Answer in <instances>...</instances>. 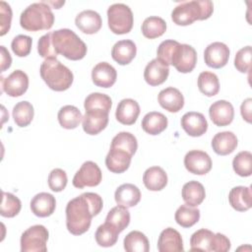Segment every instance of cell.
<instances>
[{"label":"cell","mask_w":252,"mask_h":252,"mask_svg":"<svg viewBox=\"0 0 252 252\" xmlns=\"http://www.w3.org/2000/svg\"><path fill=\"white\" fill-rule=\"evenodd\" d=\"M101 197L93 192L83 193L72 199L66 206V226L74 235H81L89 230L93 217L102 210Z\"/></svg>","instance_id":"obj_1"},{"label":"cell","mask_w":252,"mask_h":252,"mask_svg":"<svg viewBox=\"0 0 252 252\" xmlns=\"http://www.w3.org/2000/svg\"><path fill=\"white\" fill-rule=\"evenodd\" d=\"M214 11L210 0H192L181 2L171 12V19L178 26H188L195 21L207 20Z\"/></svg>","instance_id":"obj_2"},{"label":"cell","mask_w":252,"mask_h":252,"mask_svg":"<svg viewBox=\"0 0 252 252\" xmlns=\"http://www.w3.org/2000/svg\"><path fill=\"white\" fill-rule=\"evenodd\" d=\"M52 44L57 54L70 60H81L87 54L86 43L69 29H60L52 32Z\"/></svg>","instance_id":"obj_3"},{"label":"cell","mask_w":252,"mask_h":252,"mask_svg":"<svg viewBox=\"0 0 252 252\" xmlns=\"http://www.w3.org/2000/svg\"><path fill=\"white\" fill-rule=\"evenodd\" d=\"M39 73L47 87L55 92L68 90L74 80L72 71L56 58L45 59L40 65Z\"/></svg>","instance_id":"obj_4"},{"label":"cell","mask_w":252,"mask_h":252,"mask_svg":"<svg viewBox=\"0 0 252 252\" xmlns=\"http://www.w3.org/2000/svg\"><path fill=\"white\" fill-rule=\"evenodd\" d=\"M54 24V15L44 2L29 5L20 16L21 27L29 32L49 30Z\"/></svg>","instance_id":"obj_5"},{"label":"cell","mask_w":252,"mask_h":252,"mask_svg":"<svg viewBox=\"0 0 252 252\" xmlns=\"http://www.w3.org/2000/svg\"><path fill=\"white\" fill-rule=\"evenodd\" d=\"M230 249L229 239L221 233L201 228L195 231L190 238V251L226 252Z\"/></svg>","instance_id":"obj_6"},{"label":"cell","mask_w":252,"mask_h":252,"mask_svg":"<svg viewBox=\"0 0 252 252\" xmlns=\"http://www.w3.org/2000/svg\"><path fill=\"white\" fill-rule=\"evenodd\" d=\"M107 22L113 33H128L133 28V13L129 6L123 3L112 4L107 9Z\"/></svg>","instance_id":"obj_7"},{"label":"cell","mask_w":252,"mask_h":252,"mask_svg":"<svg viewBox=\"0 0 252 252\" xmlns=\"http://www.w3.org/2000/svg\"><path fill=\"white\" fill-rule=\"evenodd\" d=\"M197 63V52L189 44L177 43L174 45L169 59L168 66L172 65L180 73H190Z\"/></svg>","instance_id":"obj_8"},{"label":"cell","mask_w":252,"mask_h":252,"mask_svg":"<svg viewBox=\"0 0 252 252\" xmlns=\"http://www.w3.org/2000/svg\"><path fill=\"white\" fill-rule=\"evenodd\" d=\"M48 230L44 225L35 224L25 230L21 236L22 252H46Z\"/></svg>","instance_id":"obj_9"},{"label":"cell","mask_w":252,"mask_h":252,"mask_svg":"<svg viewBox=\"0 0 252 252\" xmlns=\"http://www.w3.org/2000/svg\"><path fill=\"white\" fill-rule=\"evenodd\" d=\"M102 179V173L98 165L92 161H85L73 177V185L76 188L97 186Z\"/></svg>","instance_id":"obj_10"},{"label":"cell","mask_w":252,"mask_h":252,"mask_svg":"<svg viewBox=\"0 0 252 252\" xmlns=\"http://www.w3.org/2000/svg\"><path fill=\"white\" fill-rule=\"evenodd\" d=\"M1 82L2 91L12 97L23 95L29 88V77L22 70L13 71L7 78L1 77Z\"/></svg>","instance_id":"obj_11"},{"label":"cell","mask_w":252,"mask_h":252,"mask_svg":"<svg viewBox=\"0 0 252 252\" xmlns=\"http://www.w3.org/2000/svg\"><path fill=\"white\" fill-rule=\"evenodd\" d=\"M184 165L190 173L204 175L212 169V159L206 152L192 150L185 155Z\"/></svg>","instance_id":"obj_12"},{"label":"cell","mask_w":252,"mask_h":252,"mask_svg":"<svg viewBox=\"0 0 252 252\" xmlns=\"http://www.w3.org/2000/svg\"><path fill=\"white\" fill-rule=\"evenodd\" d=\"M229 58V48L226 44L216 41L209 44L204 51L205 63L214 69H220L226 65Z\"/></svg>","instance_id":"obj_13"},{"label":"cell","mask_w":252,"mask_h":252,"mask_svg":"<svg viewBox=\"0 0 252 252\" xmlns=\"http://www.w3.org/2000/svg\"><path fill=\"white\" fill-rule=\"evenodd\" d=\"M108 113L102 109L86 110L83 116V130L89 135H96L108 124Z\"/></svg>","instance_id":"obj_14"},{"label":"cell","mask_w":252,"mask_h":252,"mask_svg":"<svg viewBox=\"0 0 252 252\" xmlns=\"http://www.w3.org/2000/svg\"><path fill=\"white\" fill-rule=\"evenodd\" d=\"M209 115L215 125L223 127L232 122L234 117V109L229 101L220 99L215 101L210 106Z\"/></svg>","instance_id":"obj_15"},{"label":"cell","mask_w":252,"mask_h":252,"mask_svg":"<svg viewBox=\"0 0 252 252\" xmlns=\"http://www.w3.org/2000/svg\"><path fill=\"white\" fill-rule=\"evenodd\" d=\"M169 75V66L159 60L155 58L150 61L144 71L145 81L153 87L161 85L164 83Z\"/></svg>","instance_id":"obj_16"},{"label":"cell","mask_w":252,"mask_h":252,"mask_svg":"<svg viewBox=\"0 0 252 252\" xmlns=\"http://www.w3.org/2000/svg\"><path fill=\"white\" fill-rule=\"evenodd\" d=\"M182 129L191 137H200L208 130V122L200 112L190 111L181 117Z\"/></svg>","instance_id":"obj_17"},{"label":"cell","mask_w":252,"mask_h":252,"mask_svg":"<svg viewBox=\"0 0 252 252\" xmlns=\"http://www.w3.org/2000/svg\"><path fill=\"white\" fill-rule=\"evenodd\" d=\"M132 157L125 150L110 147L105 158V165L113 173H122L129 168Z\"/></svg>","instance_id":"obj_18"},{"label":"cell","mask_w":252,"mask_h":252,"mask_svg":"<svg viewBox=\"0 0 252 252\" xmlns=\"http://www.w3.org/2000/svg\"><path fill=\"white\" fill-rule=\"evenodd\" d=\"M117 78V72L115 68L107 62L97 63L92 70L93 83L100 88L112 87Z\"/></svg>","instance_id":"obj_19"},{"label":"cell","mask_w":252,"mask_h":252,"mask_svg":"<svg viewBox=\"0 0 252 252\" xmlns=\"http://www.w3.org/2000/svg\"><path fill=\"white\" fill-rule=\"evenodd\" d=\"M159 105L169 112H178L184 105V96L181 92L173 87L161 90L158 95Z\"/></svg>","instance_id":"obj_20"},{"label":"cell","mask_w":252,"mask_h":252,"mask_svg":"<svg viewBox=\"0 0 252 252\" xmlns=\"http://www.w3.org/2000/svg\"><path fill=\"white\" fill-rule=\"evenodd\" d=\"M158 250L159 252H180L183 251V241L181 234L172 227L163 229L158 240Z\"/></svg>","instance_id":"obj_21"},{"label":"cell","mask_w":252,"mask_h":252,"mask_svg":"<svg viewBox=\"0 0 252 252\" xmlns=\"http://www.w3.org/2000/svg\"><path fill=\"white\" fill-rule=\"evenodd\" d=\"M75 24L84 33L93 34L100 30L102 21L97 12L94 10H84L76 16Z\"/></svg>","instance_id":"obj_22"},{"label":"cell","mask_w":252,"mask_h":252,"mask_svg":"<svg viewBox=\"0 0 252 252\" xmlns=\"http://www.w3.org/2000/svg\"><path fill=\"white\" fill-rule=\"evenodd\" d=\"M140 114L139 103L132 98L122 99L116 108L115 117L123 125H132L137 121Z\"/></svg>","instance_id":"obj_23"},{"label":"cell","mask_w":252,"mask_h":252,"mask_svg":"<svg viewBox=\"0 0 252 252\" xmlns=\"http://www.w3.org/2000/svg\"><path fill=\"white\" fill-rule=\"evenodd\" d=\"M56 207V200L53 195L41 192L36 194L31 201L32 212L39 218H46L51 216Z\"/></svg>","instance_id":"obj_24"},{"label":"cell","mask_w":252,"mask_h":252,"mask_svg":"<svg viewBox=\"0 0 252 252\" xmlns=\"http://www.w3.org/2000/svg\"><path fill=\"white\" fill-rule=\"evenodd\" d=\"M114 199L117 205L125 208H131L136 206L141 200L140 189L131 183H125L120 185L115 193Z\"/></svg>","instance_id":"obj_25"},{"label":"cell","mask_w":252,"mask_h":252,"mask_svg":"<svg viewBox=\"0 0 252 252\" xmlns=\"http://www.w3.org/2000/svg\"><path fill=\"white\" fill-rule=\"evenodd\" d=\"M237 138L230 131L217 133L212 140V148L217 155L226 156L231 154L237 147Z\"/></svg>","instance_id":"obj_26"},{"label":"cell","mask_w":252,"mask_h":252,"mask_svg":"<svg viewBox=\"0 0 252 252\" xmlns=\"http://www.w3.org/2000/svg\"><path fill=\"white\" fill-rule=\"evenodd\" d=\"M136 44L130 39H122L117 41L111 50V56L114 61L120 65L129 64L136 56Z\"/></svg>","instance_id":"obj_27"},{"label":"cell","mask_w":252,"mask_h":252,"mask_svg":"<svg viewBox=\"0 0 252 252\" xmlns=\"http://www.w3.org/2000/svg\"><path fill=\"white\" fill-rule=\"evenodd\" d=\"M228 201L230 206L238 212L249 210L252 206L251 188L245 186H236L232 188L228 194Z\"/></svg>","instance_id":"obj_28"},{"label":"cell","mask_w":252,"mask_h":252,"mask_svg":"<svg viewBox=\"0 0 252 252\" xmlns=\"http://www.w3.org/2000/svg\"><path fill=\"white\" fill-rule=\"evenodd\" d=\"M143 182L150 191H160L167 184V175L161 167L152 166L144 172Z\"/></svg>","instance_id":"obj_29"},{"label":"cell","mask_w":252,"mask_h":252,"mask_svg":"<svg viewBox=\"0 0 252 252\" xmlns=\"http://www.w3.org/2000/svg\"><path fill=\"white\" fill-rule=\"evenodd\" d=\"M181 194L185 204L190 207L199 206L206 197V192L203 184L196 180L185 183L182 187Z\"/></svg>","instance_id":"obj_30"},{"label":"cell","mask_w":252,"mask_h":252,"mask_svg":"<svg viewBox=\"0 0 252 252\" xmlns=\"http://www.w3.org/2000/svg\"><path fill=\"white\" fill-rule=\"evenodd\" d=\"M167 118L164 114L152 111L147 113L142 120L143 130L150 135H158L167 127Z\"/></svg>","instance_id":"obj_31"},{"label":"cell","mask_w":252,"mask_h":252,"mask_svg":"<svg viewBox=\"0 0 252 252\" xmlns=\"http://www.w3.org/2000/svg\"><path fill=\"white\" fill-rule=\"evenodd\" d=\"M59 124L65 129H75L83 120L81 111L74 105H64L58 111Z\"/></svg>","instance_id":"obj_32"},{"label":"cell","mask_w":252,"mask_h":252,"mask_svg":"<svg viewBox=\"0 0 252 252\" xmlns=\"http://www.w3.org/2000/svg\"><path fill=\"white\" fill-rule=\"evenodd\" d=\"M141 30L145 37L154 39L161 36L166 31V23L160 17L151 16L144 20Z\"/></svg>","instance_id":"obj_33"},{"label":"cell","mask_w":252,"mask_h":252,"mask_svg":"<svg viewBox=\"0 0 252 252\" xmlns=\"http://www.w3.org/2000/svg\"><path fill=\"white\" fill-rule=\"evenodd\" d=\"M123 244L127 252H148L150 250V243L147 236L138 230L129 232L125 236Z\"/></svg>","instance_id":"obj_34"},{"label":"cell","mask_w":252,"mask_h":252,"mask_svg":"<svg viewBox=\"0 0 252 252\" xmlns=\"http://www.w3.org/2000/svg\"><path fill=\"white\" fill-rule=\"evenodd\" d=\"M119 231L115 226L108 222H104L100 224L94 234V238L96 243L101 247H110L113 246L118 239Z\"/></svg>","instance_id":"obj_35"},{"label":"cell","mask_w":252,"mask_h":252,"mask_svg":"<svg viewBox=\"0 0 252 252\" xmlns=\"http://www.w3.org/2000/svg\"><path fill=\"white\" fill-rule=\"evenodd\" d=\"M198 88L199 91L207 96L216 95L220 91V82L218 76L209 71L200 73L198 77Z\"/></svg>","instance_id":"obj_36"},{"label":"cell","mask_w":252,"mask_h":252,"mask_svg":"<svg viewBox=\"0 0 252 252\" xmlns=\"http://www.w3.org/2000/svg\"><path fill=\"white\" fill-rule=\"evenodd\" d=\"M105 221L115 226L119 232H122L130 223V213L128 208L119 205L112 208L108 212Z\"/></svg>","instance_id":"obj_37"},{"label":"cell","mask_w":252,"mask_h":252,"mask_svg":"<svg viewBox=\"0 0 252 252\" xmlns=\"http://www.w3.org/2000/svg\"><path fill=\"white\" fill-rule=\"evenodd\" d=\"M34 115L33 106L31 102L24 100L15 104L13 107V118L19 127H26L31 124Z\"/></svg>","instance_id":"obj_38"},{"label":"cell","mask_w":252,"mask_h":252,"mask_svg":"<svg viewBox=\"0 0 252 252\" xmlns=\"http://www.w3.org/2000/svg\"><path fill=\"white\" fill-rule=\"evenodd\" d=\"M175 220L182 227H191L200 220V210L181 205L175 212Z\"/></svg>","instance_id":"obj_39"},{"label":"cell","mask_w":252,"mask_h":252,"mask_svg":"<svg viewBox=\"0 0 252 252\" xmlns=\"http://www.w3.org/2000/svg\"><path fill=\"white\" fill-rule=\"evenodd\" d=\"M22 208L21 200L14 194L9 192H2V202L0 215L4 218H14L17 216Z\"/></svg>","instance_id":"obj_40"},{"label":"cell","mask_w":252,"mask_h":252,"mask_svg":"<svg viewBox=\"0 0 252 252\" xmlns=\"http://www.w3.org/2000/svg\"><path fill=\"white\" fill-rule=\"evenodd\" d=\"M232 167L236 174L242 177L250 176L252 173V155L248 151L238 153L233 160Z\"/></svg>","instance_id":"obj_41"},{"label":"cell","mask_w":252,"mask_h":252,"mask_svg":"<svg viewBox=\"0 0 252 252\" xmlns=\"http://www.w3.org/2000/svg\"><path fill=\"white\" fill-rule=\"evenodd\" d=\"M110 147L125 150L131 156H134L138 149V142L133 134L129 132H120L113 137Z\"/></svg>","instance_id":"obj_42"},{"label":"cell","mask_w":252,"mask_h":252,"mask_svg":"<svg viewBox=\"0 0 252 252\" xmlns=\"http://www.w3.org/2000/svg\"><path fill=\"white\" fill-rule=\"evenodd\" d=\"M112 105V100L110 96L101 93H92L90 94L84 102V107L86 110L89 109H102L109 112Z\"/></svg>","instance_id":"obj_43"},{"label":"cell","mask_w":252,"mask_h":252,"mask_svg":"<svg viewBox=\"0 0 252 252\" xmlns=\"http://www.w3.org/2000/svg\"><path fill=\"white\" fill-rule=\"evenodd\" d=\"M32 39L29 35L19 34L15 36L11 42V48L13 52L19 57H26L32 50Z\"/></svg>","instance_id":"obj_44"},{"label":"cell","mask_w":252,"mask_h":252,"mask_svg":"<svg viewBox=\"0 0 252 252\" xmlns=\"http://www.w3.org/2000/svg\"><path fill=\"white\" fill-rule=\"evenodd\" d=\"M251 55H252V48L250 45L242 47L236 52L234 57V66L239 72L246 73L250 70Z\"/></svg>","instance_id":"obj_45"},{"label":"cell","mask_w":252,"mask_h":252,"mask_svg":"<svg viewBox=\"0 0 252 252\" xmlns=\"http://www.w3.org/2000/svg\"><path fill=\"white\" fill-rule=\"evenodd\" d=\"M68 182L66 172L61 168H54L48 175V186L54 192H61Z\"/></svg>","instance_id":"obj_46"},{"label":"cell","mask_w":252,"mask_h":252,"mask_svg":"<svg viewBox=\"0 0 252 252\" xmlns=\"http://www.w3.org/2000/svg\"><path fill=\"white\" fill-rule=\"evenodd\" d=\"M37 52L45 59H52L57 57V53L54 50L52 44V32H47L42 35L37 42Z\"/></svg>","instance_id":"obj_47"},{"label":"cell","mask_w":252,"mask_h":252,"mask_svg":"<svg viewBox=\"0 0 252 252\" xmlns=\"http://www.w3.org/2000/svg\"><path fill=\"white\" fill-rule=\"evenodd\" d=\"M12 22V9L5 1L0 2V35H4L9 32Z\"/></svg>","instance_id":"obj_48"},{"label":"cell","mask_w":252,"mask_h":252,"mask_svg":"<svg viewBox=\"0 0 252 252\" xmlns=\"http://www.w3.org/2000/svg\"><path fill=\"white\" fill-rule=\"evenodd\" d=\"M251 104H252V99L250 97L246 98L243 100L241 106H240V112L243 117V119L250 123L251 122Z\"/></svg>","instance_id":"obj_49"},{"label":"cell","mask_w":252,"mask_h":252,"mask_svg":"<svg viewBox=\"0 0 252 252\" xmlns=\"http://www.w3.org/2000/svg\"><path fill=\"white\" fill-rule=\"evenodd\" d=\"M0 49H1V72H4L5 70L10 68L12 63V57L5 46L1 45Z\"/></svg>","instance_id":"obj_50"}]
</instances>
